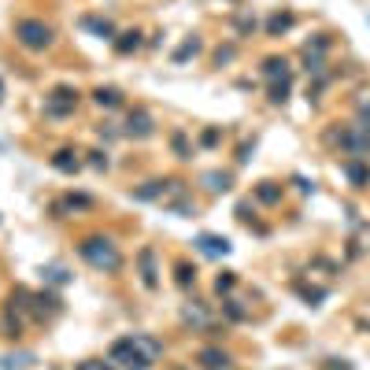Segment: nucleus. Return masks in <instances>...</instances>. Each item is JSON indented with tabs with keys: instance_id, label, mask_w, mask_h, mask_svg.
<instances>
[{
	"instance_id": "nucleus-6",
	"label": "nucleus",
	"mask_w": 370,
	"mask_h": 370,
	"mask_svg": "<svg viewBox=\"0 0 370 370\" xmlns=\"http://www.w3.org/2000/svg\"><path fill=\"white\" fill-rule=\"evenodd\" d=\"M156 134V123H152V115L145 112V107H134V112L126 115V137H134V141H145Z\"/></svg>"
},
{
	"instance_id": "nucleus-7",
	"label": "nucleus",
	"mask_w": 370,
	"mask_h": 370,
	"mask_svg": "<svg viewBox=\"0 0 370 370\" xmlns=\"http://www.w3.org/2000/svg\"><path fill=\"white\" fill-rule=\"evenodd\" d=\"M137 267H141V281H145L148 289H156L159 274H156V252H152V248H141L137 252Z\"/></svg>"
},
{
	"instance_id": "nucleus-3",
	"label": "nucleus",
	"mask_w": 370,
	"mask_h": 370,
	"mask_svg": "<svg viewBox=\"0 0 370 370\" xmlns=\"http://www.w3.org/2000/svg\"><path fill=\"white\" fill-rule=\"evenodd\" d=\"M15 37H19V45L30 49V52H45L52 45V37H56V30H52L49 23H41V19H19Z\"/></svg>"
},
{
	"instance_id": "nucleus-26",
	"label": "nucleus",
	"mask_w": 370,
	"mask_h": 370,
	"mask_svg": "<svg viewBox=\"0 0 370 370\" xmlns=\"http://www.w3.org/2000/svg\"><path fill=\"white\" fill-rule=\"evenodd\" d=\"M174 152H178L182 159H189L193 152H189V145H185V134H174Z\"/></svg>"
},
{
	"instance_id": "nucleus-27",
	"label": "nucleus",
	"mask_w": 370,
	"mask_h": 370,
	"mask_svg": "<svg viewBox=\"0 0 370 370\" xmlns=\"http://www.w3.org/2000/svg\"><path fill=\"white\" fill-rule=\"evenodd\" d=\"M215 289H219V292H230V289H234V274H219V278H215Z\"/></svg>"
},
{
	"instance_id": "nucleus-13",
	"label": "nucleus",
	"mask_w": 370,
	"mask_h": 370,
	"mask_svg": "<svg viewBox=\"0 0 370 370\" xmlns=\"http://www.w3.org/2000/svg\"><path fill=\"white\" fill-rule=\"evenodd\" d=\"M82 26H85V30H93V34H96V37H115V26H112V23H107V19L85 15V19H82Z\"/></svg>"
},
{
	"instance_id": "nucleus-21",
	"label": "nucleus",
	"mask_w": 370,
	"mask_h": 370,
	"mask_svg": "<svg viewBox=\"0 0 370 370\" xmlns=\"http://www.w3.org/2000/svg\"><path fill=\"white\" fill-rule=\"evenodd\" d=\"M174 270H178V285H182V289H189L193 281H197V270H193L189 263H185V259H182V263L174 267Z\"/></svg>"
},
{
	"instance_id": "nucleus-24",
	"label": "nucleus",
	"mask_w": 370,
	"mask_h": 370,
	"mask_svg": "<svg viewBox=\"0 0 370 370\" xmlns=\"http://www.w3.org/2000/svg\"><path fill=\"white\" fill-rule=\"evenodd\" d=\"M197 52H200V41H185V45L178 49V52H174V60H189V56H197Z\"/></svg>"
},
{
	"instance_id": "nucleus-16",
	"label": "nucleus",
	"mask_w": 370,
	"mask_h": 370,
	"mask_svg": "<svg viewBox=\"0 0 370 370\" xmlns=\"http://www.w3.org/2000/svg\"><path fill=\"white\" fill-rule=\"evenodd\" d=\"M163 189H167V182H148L134 193V200H156V197H163Z\"/></svg>"
},
{
	"instance_id": "nucleus-19",
	"label": "nucleus",
	"mask_w": 370,
	"mask_h": 370,
	"mask_svg": "<svg viewBox=\"0 0 370 370\" xmlns=\"http://www.w3.org/2000/svg\"><path fill=\"white\" fill-rule=\"evenodd\" d=\"M182 319L189 322V326H208V322H211V315L204 311V308H193V303H189V308H185V315H182Z\"/></svg>"
},
{
	"instance_id": "nucleus-10",
	"label": "nucleus",
	"mask_w": 370,
	"mask_h": 370,
	"mask_svg": "<svg viewBox=\"0 0 370 370\" xmlns=\"http://www.w3.org/2000/svg\"><path fill=\"white\" fill-rule=\"evenodd\" d=\"M344 174H348V182H352L355 189H367V185H370V167H367L363 159H348L344 163Z\"/></svg>"
},
{
	"instance_id": "nucleus-15",
	"label": "nucleus",
	"mask_w": 370,
	"mask_h": 370,
	"mask_svg": "<svg viewBox=\"0 0 370 370\" xmlns=\"http://www.w3.org/2000/svg\"><path fill=\"white\" fill-rule=\"evenodd\" d=\"M93 100L100 107H118V104H123V93H118V89H104V85H100V89L93 93Z\"/></svg>"
},
{
	"instance_id": "nucleus-29",
	"label": "nucleus",
	"mask_w": 370,
	"mask_h": 370,
	"mask_svg": "<svg viewBox=\"0 0 370 370\" xmlns=\"http://www.w3.org/2000/svg\"><path fill=\"white\" fill-rule=\"evenodd\" d=\"M359 118H363V126L370 130V100H363V104H359Z\"/></svg>"
},
{
	"instance_id": "nucleus-32",
	"label": "nucleus",
	"mask_w": 370,
	"mask_h": 370,
	"mask_svg": "<svg viewBox=\"0 0 370 370\" xmlns=\"http://www.w3.org/2000/svg\"><path fill=\"white\" fill-rule=\"evenodd\" d=\"M0 100H4V82H0Z\"/></svg>"
},
{
	"instance_id": "nucleus-23",
	"label": "nucleus",
	"mask_w": 370,
	"mask_h": 370,
	"mask_svg": "<svg viewBox=\"0 0 370 370\" xmlns=\"http://www.w3.org/2000/svg\"><path fill=\"white\" fill-rule=\"evenodd\" d=\"M270 100H274V104H285V100H289V82H274V85H270Z\"/></svg>"
},
{
	"instance_id": "nucleus-4",
	"label": "nucleus",
	"mask_w": 370,
	"mask_h": 370,
	"mask_svg": "<svg viewBox=\"0 0 370 370\" xmlns=\"http://www.w3.org/2000/svg\"><path fill=\"white\" fill-rule=\"evenodd\" d=\"M333 141L341 145L352 159H363V156H370V130L363 126V123H355V126H344L341 134H333Z\"/></svg>"
},
{
	"instance_id": "nucleus-5",
	"label": "nucleus",
	"mask_w": 370,
	"mask_h": 370,
	"mask_svg": "<svg viewBox=\"0 0 370 370\" xmlns=\"http://www.w3.org/2000/svg\"><path fill=\"white\" fill-rule=\"evenodd\" d=\"M74 107H78V93H74L71 85H56V89L45 96V115H49V118L74 115Z\"/></svg>"
},
{
	"instance_id": "nucleus-25",
	"label": "nucleus",
	"mask_w": 370,
	"mask_h": 370,
	"mask_svg": "<svg viewBox=\"0 0 370 370\" xmlns=\"http://www.w3.org/2000/svg\"><path fill=\"white\" fill-rule=\"evenodd\" d=\"M89 204H93L89 197H74V193H71V197L60 204V211H63V208H89Z\"/></svg>"
},
{
	"instance_id": "nucleus-12",
	"label": "nucleus",
	"mask_w": 370,
	"mask_h": 370,
	"mask_svg": "<svg viewBox=\"0 0 370 370\" xmlns=\"http://www.w3.org/2000/svg\"><path fill=\"white\" fill-rule=\"evenodd\" d=\"M52 167L63 170V174H74L82 167V159H78V152H71V148H60L56 156H52Z\"/></svg>"
},
{
	"instance_id": "nucleus-30",
	"label": "nucleus",
	"mask_w": 370,
	"mask_h": 370,
	"mask_svg": "<svg viewBox=\"0 0 370 370\" xmlns=\"http://www.w3.org/2000/svg\"><path fill=\"white\" fill-rule=\"evenodd\" d=\"M89 163H93V167H107V156H104V152H89Z\"/></svg>"
},
{
	"instance_id": "nucleus-28",
	"label": "nucleus",
	"mask_w": 370,
	"mask_h": 370,
	"mask_svg": "<svg viewBox=\"0 0 370 370\" xmlns=\"http://www.w3.org/2000/svg\"><path fill=\"white\" fill-rule=\"evenodd\" d=\"M78 370H112V363H100V359H85V363H78Z\"/></svg>"
},
{
	"instance_id": "nucleus-18",
	"label": "nucleus",
	"mask_w": 370,
	"mask_h": 370,
	"mask_svg": "<svg viewBox=\"0 0 370 370\" xmlns=\"http://www.w3.org/2000/svg\"><path fill=\"white\" fill-rule=\"evenodd\" d=\"M256 197L263 200V204H278V200H281V189H278L274 182H263V185L256 189Z\"/></svg>"
},
{
	"instance_id": "nucleus-20",
	"label": "nucleus",
	"mask_w": 370,
	"mask_h": 370,
	"mask_svg": "<svg viewBox=\"0 0 370 370\" xmlns=\"http://www.w3.org/2000/svg\"><path fill=\"white\" fill-rule=\"evenodd\" d=\"M30 363H34V355H4V359H0V367H4V370H23Z\"/></svg>"
},
{
	"instance_id": "nucleus-1",
	"label": "nucleus",
	"mask_w": 370,
	"mask_h": 370,
	"mask_svg": "<svg viewBox=\"0 0 370 370\" xmlns=\"http://www.w3.org/2000/svg\"><path fill=\"white\" fill-rule=\"evenodd\" d=\"M159 355H163V341L148 333H130L112 344V363H118L123 370H148Z\"/></svg>"
},
{
	"instance_id": "nucleus-9",
	"label": "nucleus",
	"mask_w": 370,
	"mask_h": 370,
	"mask_svg": "<svg viewBox=\"0 0 370 370\" xmlns=\"http://www.w3.org/2000/svg\"><path fill=\"white\" fill-rule=\"evenodd\" d=\"M197 245H200V252H208V256H230V241L219 234H200Z\"/></svg>"
},
{
	"instance_id": "nucleus-14",
	"label": "nucleus",
	"mask_w": 370,
	"mask_h": 370,
	"mask_svg": "<svg viewBox=\"0 0 370 370\" xmlns=\"http://www.w3.org/2000/svg\"><path fill=\"white\" fill-rule=\"evenodd\" d=\"M289 26H292V15H289V12H278V15H270V19H267V34H274V37H278V34H285Z\"/></svg>"
},
{
	"instance_id": "nucleus-31",
	"label": "nucleus",
	"mask_w": 370,
	"mask_h": 370,
	"mask_svg": "<svg viewBox=\"0 0 370 370\" xmlns=\"http://www.w3.org/2000/svg\"><path fill=\"white\" fill-rule=\"evenodd\" d=\"M215 60H219V63H226V60H234V49H219V52H215Z\"/></svg>"
},
{
	"instance_id": "nucleus-22",
	"label": "nucleus",
	"mask_w": 370,
	"mask_h": 370,
	"mask_svg": "<svg viewBox=\"0 0 370 370\" xmlns=\"http://www.w3.org/2000/svg\"><path fill=\"white\" fill-rule=\"evenodd\" d=\"M204 182H208L211 193H226V189H230V174H208Z\"/></svg>"
},
{
	"instance_id": "nucleus-2",
	"label": "nucleus",
	"mask_w": 370,
	"mask_h": 370,
	"mask_svg": "<svg viewBox=\"0 0 370 370\" xmlns=\"http://www.w3.org/2000/svg\"><path fill=\"white\" fill-rule=\"evenodd\" d=\"M78 256H82L93 270H104V274H115V270L123 267V252H118V245L112 241V237H104V234L82 237Z\"/></svg>"
},
{
	"instance_id": "nucleus-11",
	"label": "nucleus",
	"mask_w": 370,
	"mask_h": 370,
	"mask_svg": "<svg viewBox=\"0 0 370 370\" xmlns=\"http://www.w3.org/2000/svg\"><path fill=\"white\" fill-rule=\"evenodd\" d=\"M200 363H204V370H226L230 367V355L222 352V348H200Z\"/></svg>"
},
{
	"instance_id": "nucleus-17",
	"label": "nucleus",
	"mask_w": 370,
	"mask_h": 370,
	"mask_svg": "<svg viewBox=\"0 0 370 370\" xmlns=\"http://www.w3.org/2000/svg\"><path fill=\"white\" fill-rule=\"evenodd\" d=\"M137 45H141V34H137V30H126V34H118V41H115V49L123 52V56H126V52H134Z\"/></svg>"
},
{
	"instance_id": "nucleus-33",
	"label": "nucleus",
	"mask_w": 370,
	"mask_h": 370,
	"mask_svg": "<svg viewBox=\"0 0 370 370\" xmlns=\"http://www.w3.org/2000/svg\"><path fill=\"white\" fill-rule=\"evenodd\" d=\"M174 370H185V367H174Z\"/></svg>"
},
{
	"instance_id": "nucleus-8",
	"label": "nucleus",
	"mask_w": 370,
	"mask_h": 370,
	"mask_svg": "<svg viewBox=\"0 0 370 370\" xmlns=\"http://www.w3.org/2000/svg\"><path fill=\"white\" fill-rule=\"evenodd\" d=\"M263 78L274 85V82H289V60L285 56H270L263 60Z\"/></svg>"
}]
</instances>
